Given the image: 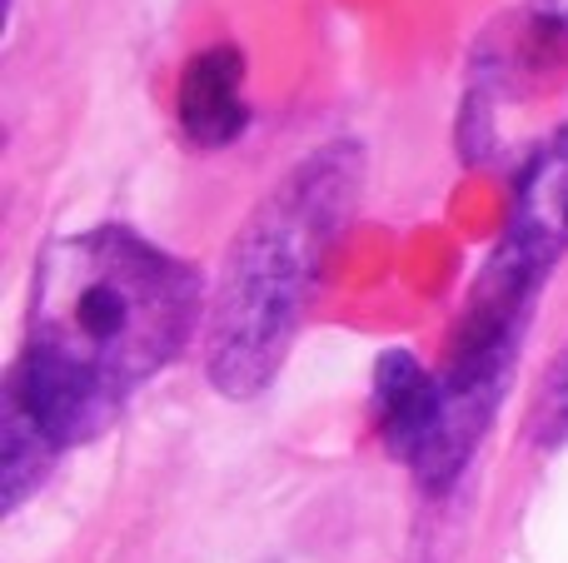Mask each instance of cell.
<instances>
[{"instance_id": "obj_1", "label": "cell", "mask_w": 568, "mask_h": 563, "mask_svg": "<svg viewBox=\"0 0 568 563\" xmlns=\"http://www.w3.org/2000/svg\"><path fill=\"white\" fill-rule=\"evenodd\" d=\"M205 319L200 275L125 225L45 245L30 285V329L6 399L65 454L100 439L130 395L170 369Z\"/></svg>"}, {"instance_id": "obj_2", "label": "cell", "mask_w": 568, "mask_h": 563, "mask_svg": "<svg viewBox=\"0 0 568 563\" xmlns=\"http://www.w3.org/2000/svg\"><path fill=\"white\" fill-rule=\"evenodd\" d=\"M364 175L359 140H324L255 199L225 245L205 305V375L225 399L245 405L280 379L324 259L359 215Z\"/></svg>"}, {"instance_id": "obj_3", "label": "cell", "mask_w": 568, "mask_h": 563, "mask_svg": "<svg viewBox=\"0 0 568 563\" xmlns=\"http://www.w3.org/2000/svg\"><path fill=\"white\" fill-rule=\"evenodd\" d=\"M564 255H568V125L544 135V145L524 160L519 180H514L504 235L494 245V255L484 259L474 285L534 305L544 279L554 275V265Z\"/></svg>"}, {"instance_id": "obj_4", "label": "cell", "mask_w": 568, "mask_h": 563, "mask_svg": "<svg viewBox=\"0 0 568 563\" xmlns=\"http://www.w3.org/2000/svg\"><path fill=\"white\" fill-rule=\"evenodd\" d=\"M444 424L439 375L424 369L409 349H384L374 365V429H379L389 459H399L414 479L429 469Z\"/></svg>"}, {"instance_id": "obj_5", "label": "cell", "mask_w": 568, "mask_h": 563, "mask_svg": "<svg viewBox=\"0 0 568 563\" xmlns=\"http://www.w3.org/2000/svg\"><path fill=\"white\" fill-rule=\"evenodd\" d=\"M180 135L195 150H225L250 130V60L240 45H205L175 85Z\"/></svg>"}, {"instance_id": "obj_6", "label": "cell", "mask_w": 568, "mask_h": 563, "mask_svg": "<svg viewBox=\"0 0 568 563\" xmlns=\"http://www.w3.org/2000/svg\"><path fill=\"white\" fill-rule=\"evenodd\" d=\"M55 459H60V449L50 444L45 429H40L16 399H6V405H0V489H6L0 504H6V514H16V509L45 484Z\"/></svg>"}, {"instance_id": "obj_7", "label": "cell", "mask_w": 568, "mask_h": 563, "mask_svg": "<svg viewBox=\"0 0 568 563\" xmlns=\"http://www.w3.org/2000/svg\"><path fill=\"white\" fill-rule=\"evenodd\" d=\"M529 439L539 449H568V355L554 359L544 375L539 395H534V414H529Z\"/></svg>"}]
</instances>
